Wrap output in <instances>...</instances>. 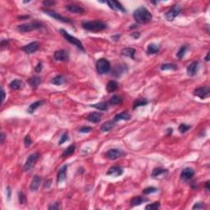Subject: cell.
I'll return each instance as SVG.
<instances>
[{
    "instance_id": "obj_53",
    "label": "cell",
    "mask_w": 210,
    "mask_h": 210,
    "mask_svg": "<svg viewBox=\"0 0 210 210\" xmlns=\"http://www.w3.org/2000/svg\"><path fill=\"white\" fill-rule=\"evenodd\" d=\"M209 183H210V181H208L207 182H206V184H205V187H206L207 190H209Z\"/></svg>"
},
{
    "instance_id": "obj_13",
    "label": "cell",
    "mask_w": 210,
    "mask_h": 210,
    "mask_svg": "<svg viewBox=\"0 0 210 210\" xmlns=\"http://www.w3.org/2000/svg\"><path fill=\"white\" fill-rule=\"evenodd\" d=\"M194 170L191 168H186L181 171V178L184 181H189L194 176Z\"/></svg>"
},
{
    "instance_id": "obj_24",
    "label": "cell",
    "mask_w": 210,
    "mask_h": 210,
    "mask_svg": "<svg viewBox=\"0 0 210 210\" xmlns=\"http://www.w3.org/2000/svg\"><path fill=\"white\" fill-rule=\"evenodd\" d=\"M115 125L116 121H114V120H113V121H108L103 124L102 126H101L100 130H101L102 132H108V131H109L110 130H112V129L115 126Z\"/></svg>"
},
{
    "instance_id": "obj_51",
    "label": "cell",
    "mask_w": 210,
    "mask_h": 210,
    "mask_svg": "<svg viewBox=\"0 0 210 210\" xmlns=\"http://www.w3.org/2000/svg\"><path fill=\"white\" fill-rule=\"evenodd\" d=\"M4 139H5V135H4V133H1V144H3V141H4Z\"/></svg>"
},
{
    "instance_id": "obj_15",
    "label": "cell",
    "mask_w": 210,
    "mask_h": 210,
    "mask_svg": "<svg viewBox=\"0 0 210 210\" xmlns=\"http://www.w3.org/2000/svg\"><path fill=\"white\" fill-rule=\"evenodd\" d=\"M187 74L189 75L190 76H195L199 71V62H193L192 63H190L186 68Z\"/></svg>"
},
{
    "instance_id": "obj_44",
    "label": "cell",
    "mask_w": 210,
    "mask_h": 210,
    "mask_svg": "<svg viewBox=\"0 0 210 210\" xmlns=\"http://www.w3.org/2000/svg\"><path fill=\"white\" fill-rule=\"evenodd\" d=\"M205 208V203L203 202H198L196 204H194V205L193 206V209H203Z\"/></svg>"
},
{
    "instance_id": "obj_11",
    "label": "cell",
    "mask_w": 210,
    "mask_h": 210,
    "mask_svg": "<svg viewBox=\"0 0 210 210\" xmlns=\"http://www.w3.org/2000/svg\"><path fill=\"white\" fill-rule=\"evenodd\" d=\"M53 58L56 61H61V62H67L69 60V53L67 51L63 49L58 50L54 52Z\"/></svg>"
},
{
    "instance_id": "obj_19",
    "label": "cell",
    "mask_w": 210,
    "mask_h": 210,
    "mask_svg": "<svg viewBox=\"0 0 210 210\" xmlns=\"http://www.w3.org/2000/svg\"><path fill=\"white\" fill-rule=\"evenodd\" d=\"M41 183V177L39 176H34L32 179L31 185H30V189L31 191H36L37 190L39 189V186Z\"/></svg>"
},
{
    "instance_id": "obj_42",
    "label": "cell",
    "mask_w": 210,
    "mask_h": 210,
    "mask_svg": "<svg viewBox=\"0 0 210 210\" xmlns=\"http://www.w3.org/2000/svg\"><path fill=\"white\" fill-rule=\"evenodd\" d=\"M18 200H19V203L21 205H24L26 203V195L22 193V192H19L18 193Z\"/></svg>"
},
{
    "instance_id": "obj_10",
    "label": "cell",
    "mask_w": 210,
    "mask_h": 210,
    "mask_svg": "<svg viewBox=\"0 0 210 210\" xmlns=\"http://www.w3.org/2000/svg\"><path fill=\"white\" fill-rule=\"evenodd\" d=\"M181 12V8L178 5L173 6L166 13V19L169 21H172Z\"/></svg>"
},
{
    "instance_id": "obj_41",
    "label": "cell",
    "mask_w": 210,
    "mask_h": 210,
    "mask_svg": "<svg viewBox=\"0 0 210 210\" xmlns=\"http://www.w3.org/2000/svg\"><path fill=\"white\" fill-rule=\"evenodd\" d=\"M68 139H69L68 133H67V132H65V133H63V134L62 135V136H61V138H60V140H59V142H58V144L61 145V144H63V143H65L66 141H67Z\"/></svg>"
},
{
    "instance_id": "obj_38",
    "label": "cell",
    "mask_w": 210,
    "mask_h": 210,
    "mask_svg": "<svg viewBox=\"0 0 210 210\" xmlns=\"http://www.w3.org/2000/svg\"><path fill=\"white\" fill-rule=\"evenodd\" d=\"M160 208V203L159 202H154L150 205H148L147 206H145V209L147 210H155L158 209Z\"/></svg>"
},
{
    "instance_id": "obj_5",
    "label": "cell",
    "mask_w": 210,
    "mask_h": 210,
    "mask_svg": "<svg viewBox=\"0 0 210 210\" xmlns=\"http://www.w3.org/2000/svg\"><path fill=\"white\" fill-rule=\"evenodd\" d=\"M110 68V63L105 58H100L96 62V70L100 74H107Z\"/></svg>"
},
{
    "instance_id": "obj_36",
    "label": "cell",
    "mask_w": 210,
    "mask_h": 210,
    "mask_svg": "<svg viewBox=\"0 0 210 210\" xmlns=\"http://www.w3.org/2000/svg\"><path fill=\"white\" fill-rule=\"evenodd\" d=\"M187 48L188 47H187L186 45H182V46L180 48V49H179V51L177 52V53H176V57H177L179 59H181V58L185 56Z\"/></svg>"
},
{
    "instance_id": "obj_37",
    "label": "cell",
    "mask_w": 210,
    "mask_h": 210,
    "mask_svg": "<svg viewBox=\"0 0 210 210\" xmlns=\"http://www.w3.org/2000/svg\"><path fill=\"white\" fill-rule=\"evenodd\" d=\"M161 70L166 71V70H176V66L172 63H165L161 66Z\"/></svg>"
},
{
    "instance_id": "obj_12",
    "label": "cell",
    "mask_w": 210,
    "mask_h": 210,
    "mask_svg": "<svg viewBox=\"0 0 210 210\" xmlns=\"http://www.w3.org/2000/svg\"><path fill=\"white\" fill-rule=\"evenodd\" d=\"M39 47V43L37 41H34L28 44V45H25L21 48V50H23L24 52L27 53V54H31V53H34V52H36L38 49Z\"/></svg>"
},
{
    "instance_id": "obj_23",
    "label": "cell",
    "mask_w": 210,
    "mask_h": 210,
    "mask_svg": "<svg viewBox=\"0 0 210 210\" xmlns=\"http://www.w3.org/2000/svg\"><path fill=\"white\" fill-rule=\"evenodd\" d=\"M148 199L146 198H143L141 196H135L132 200H131V207H135V206H138L140 205L143 203L148 202Z\"/></svg>"
},
{
    "instance_id": "obj_20",
    "label": "cell",
    "mask_w": 210,
    "mask_h": 210,
    "mask_svg": "<svg viewBox=\"0 0 210 210\" xmlns=\"http://www.w3.org/2000/svg\"><path fill=\"white\" fill-rule=\"evenodd\" d=\"M66 9L69 11L70 13H76V14H82L84 13L85 10L83 8L79 5H76V4H70V5L66 6Z\"/></svg>"
},
{
    "instance_id": "obj_34",
    "label": "cell",
    "mask_w": 210,
    "mask_h": 210,
    "mask_svg": "<svg viewBox=\"0 0 210 210\" xmlns=\"http://www.w3.org/2000/svg\"><path fill=\"white\" fill-rule=\"evenodd\" d=\"M122 102H123L122 98L121 96H119V95H113L108 101V103L111 105H120L122 103Z\"/></svg>"
},
{
    "instance_id": "obj_39",
    "label": "cell",
    "mask_w": 210,
    "mask_h": 210,
    "mask_svg": "<svg viewBox=\"0 0 210 210\" xmlns=\"http://www.w3.org/2000/svg\"><path fill=\"white\" fill-rule=\"evenodd\" d=\"M190 128H191V126H189V125H186V124L181 123V125L179 126L178 130H179V131L181 132V134H184V133H186V131H189V130Z\"/></svg>"
},
{
    "instance_id": "obj_27",
    "label": "cell",
    "mask_w": 210,
    "mask_h": 210,
    "mask_svg": "<svg viewBox=\"0 0 210 210\" xmlns=\"http://www.w3.org/2000/svg\"><path fill=\"white\" fill-rule=\"evenodd\" d=\"M106 89L108 93H113L118 89V83L115 81H109L106 85Z\"/></svg>"
},
{
    "instance_id": "obj_8",
    "label": "cell",
    "mask_w": 210,
    "mask_h": 210,
    "mask_svg": "<svg viewBox=\"0 0 210 210\" xmlns=\"http://www.w3.org/2000/svg\"><path fill=\"white\" fill-rule=\"evenodd\" d=\"M124 155H125V153L122 150H118V149H111L106 152L105 157H106V158L110 159V160H115V159L120 158Z\"/></svg>"
},
{
    "instance_id": "obj_29",
    "label": "cell",
    "mask_w": 210,
    "mask_h": 210,
    "mask_svg": "<svg viewBox=\"0 0 210 210\" xmlns=\"http://www.w3.org/2000/svg\"><path fill=\"white\" fill-rule=\"evenodd\" d=\"M90 107L96 108V109L100 111H107L108 108V103L106 102H100L98 103H95V104H91Z\"/></svg>"
},
{
    "instance_id": "obj_31",
    "label": "cell",
    "mask_w": 210,
    "mask_h": 210,
    "mask_svg": "<svg viewBox=\"0 0 210 210\" xmlns=\"http://www.w3.org/2000/svg\"><path fill=\"white\" fill-rule=\"evenodd\" d=\"M75 150H76V146H75L74 144H71V145L68 146V147L67 148V149L63 151V154H62V157L67 158L69 157V156H71V155H72L74 154Z\"/></svg>"
},
{
    "instance_id": "obj_25",
    "label": "cell",
    "mask_w": 210,
    "mask_h": 210,
    "mask_svg": "<svg viewBox=\"0 0 210 210\" xmlns=\"http://www.w3.org/2000/svg\"><path fill=\"white\" fill-rule=\"evenodd\" d=\"M121 55L126 56L131 59H135V53H136V49L133 48H125L121 50Z\"/></svg>"
},
{
    "instance_id": "obj_26",
    "label": "cell",
    "mask_w": 210,
    "mask_h": 210,
    "mask_svg": "<svg viewBox=\"0 0 210 210\" xmlns=\"http://www.w3.org/2000/svg\"><path fill=\"white\" fill-rule=\"evenodd\" d=\"M41 81H42V80H41L40 77H39V76H33V77H31L29 79L28 83H29V85H31V88L35 89V88H37L40 85Z\"/></svg>"
},
{
    "instance_id": "obj_6",
    "label": "cell",
    "mask_w": 210,
    "mask_h": 210,
    "mask_svg": "<svg viewBox=\"0 0 210 210\" xmlns=\"http://www.w3.org/2000/svg\"><path fill=\"white\" fill-rule=\"evenodd\" d=\"M39 157H40V155H39V153H34V154L30 155L23 167L24 171L28 172V171L31 170L35 165V163H37V161L39 160Z\"/></svg>"
},
{
    "instance_id": "obj_7",
    "label": "cell",
    "mask_w": 210,
    "mask_h": 210,
    "mask_svg": "<svg viewBox=\"0 0 210 210\" xmlns=\"http://www.w3.org/2000/svg\"><path fill=\"white\" fill-rule=\"evenodd\" d=\"M43 12H44L45 14H47L48 16H51L52 18L56 19V20H58V21H59L64 22V23H71V22H72L71 19L67 18V17H65V16H61L59 13H56L55 11L51 10V9H43Z\"/></svg>"
},
{
    "instance_id": "obj_18",
    "label": "cell",
    "mask_w": 210,
    "mask_h": 210,
    "mask_svg": "<svg viewBox=\"0 0 210 210\" xmlns=\"http://www.w3.org/2000/svg\"><path fill=\"white\" fill-rule=\"evenodd\" d=\"M101 118H102V113H99V112H94V113H89L86 117V119L90 122L98 123L101 121Z\"/></svg>"
},
{
    "instance_id": "obj_40",
    "label": "cell",
    "mask_w": 210,
    "mask_h": 210,
    "mask_svg": "<svg viewBox=\"0 0 210 210\" xmlns=\"http://www.w3.org/2000/svg\"><path fill=\"white\" fill-rule=\"evenodd\" d=\"M158 189L155 188V187H148V188H145V189L143 190V194H153V193H155L157 192Z\"/></svg>"
},
{
    "instance_id": "obj_43",
    "label": "cell",
    "mask_w": 210,
    "mask_h": 210,
    "mask_svg": "<svg viewBox=\"0 0 210 210\" xmlns=\"http://www.w3.org/2000/svg\"><path fill=\"white\" fill-rule=\"evenodd\" d=\"M24 143H25V146H26V148L30 147V145L32 144V140H31V139L30 135H26V136H25Z\"/></svg>"
},
{
    "instance_id": "obj_16",
    "label": "cell",
    "mask_w": 210,
    "mask_h": 210,
    "mask_svg": "<svg viewBox=\"0 0 210 210\" xmlns=\"http://www.w3.org/2000/svg\"><path fill=\"white\" fill-rule=\"evenodd\" d=\"M67 165L63 166L62 168L59 169L58 172V176H57V182L58 184L62 183L67 178Z\"/></svg>"
},
{
    "instance_id": "obj_33",
    "label": "cell",
    "mask_w": 210,
    "mask_h": 210,
    "mask_svg": "<svg viewBox=\"0 0 210 210\" xmlns=\"http://www.w3.org/2000/svg\"><path fill=\"white\" fill-rule=\"evenodd\" d=\"M148 103H149V101H148L146 99H137V100H135L134 103H133V108L136 109V108H137L138 107L145 106V105L148 104Z\"/></svg>"
},
{
    "instance_id": "obj_48",
    "label": "cell",
    "mask_w": 210,
    "mask_h": 210,
    "mask_svg": "<svg viewBox=\"0 0 210 210\" xmlns=\"http://www.w3.org/2000/svg\"><path fill=\"white\" fill-rule=\"evenodd\" d=\"M43 4L45 6H46V7H49V6L50 5L55 4V2H52V1H44V2H43Z\"/></svg>"
},
{
    "instance_id": "obj_50",
    "label": "cell",
    "mask_w": 210,
    "mask_h": 210,
    "mask_svg": "<svg viewBox=\"0 0 210 210\" xmlns=\"http://www.w3.org/2000/svg\"><path fill=\"white\" fill-rule=\"evenodd\" d=\"M1 92H2V103H3V101L5 100V91L3 90V89H2Z\"/></svg>"
},
{
    "instance_id": "obj_46",
    "label": "cell",
    "mask_w": 210,
    "mask_h": 210,
    "mask_svg": "<svg viewBox=\"0 0 210 210\" xmlns=\"http://www.w3.org/2000/svg\"><path fill=\"white\" fill-rule=\"evenodd\" d=\"M59 208H60V203L57 202L55 204H52V205H50L49 207V209H59Z\"/></svg>"
},
{
    "instance_id": "obj_3",
    "label": "cell",
    "mask_w": 210,
    "mask_h": 210,
    "mask_svg": "<svg viewBox=\"0 0 210 210\" xmlns=\"http://www.w3.org/2000/svg\"><path fill=\"white\" fill-rule=\"evenodd\" d=\"M43 27H44V25L41 22L32 21V22L22 24V25L18 26H17V31L21 32V33H26V32H30L32 31H35V30L41 29Z\"/></svg>"
},
{
    "instance_id": "obj_1",
    "label": "cell",
    "mask_w": 210,
    "mask_h": 210,
    "mask_svg": "<svg viewBox=\"0 0 210 210\" xmlns=\"http://www.w3.org/2000/svg\"><path fill=\"white\" fill-rule=\"evenodd\" d=\"M133 16L136 21L139 24H147L152 21V14L147 8L143 6L135 11Z\"/></svg>"
},
{
    "instance_id": "obj_2",
    "label": "cell",
    "mask_w": 210,
    "mask_h": 210,
    "mask_svg": "<svg viewBox=\"0 0 210 210\" xmlns=\"http://www.w3.org/2000/svg\"><path fill=\"white\" fill-rule=\"evenodd\" d=\"M81 26L85 30L92 32H100L108 28L107 24L102 21H84L82 22Z\"/></svg>"
},
{
    "instance_id": "obj_21",
    "label": "cell",
    "mask_w": 210,
    "mask_h": 210,
    "mask_svg": "<svg viewBox=\"0 0 210 210\" xmlns=\"http://www.w3.org/2000/svg\"><path fill=\"white\" fill-rule=\"evenodd\" d=\"M130 119H131V115H130V113L127 111H124L122 113L117 114L114 117V121L116 122L119 121H127V120H130Z\"/></svg>"
},
{
    "instance_id": "obj_54",
    "label": "cell",
    "mask_w": 210,
    "mask_h": 210,
    "mask_svg": "<svg viewBox=\"0 0 210 210\" xmlns=\"http://www.w3.org/2000/svg\"><path fill=\"white\" fill-rule=\"evenodd\" d=\"M172 131H173V130H172V128H168V130H167V131H168V136H170V135L172 134Z\"/></svg>"
},
{
    "instance_id": "obj_4",
    "label": "cell",
    "mask_w": 210,
    "mask_h": 210,
    "mask_svg": "<svg viewBox=\"0 0 210 210\" xmlns=\"http://www.w3.org/2000/svg\"><path fill=\"white\" fill-rule=\"evenodd\" d=\"M59 32H60L61 34L64 37V39H65L67 41H68L69 43H71V44L74 45L75 46H76V47L78 48L79 49L81 50V51L84 52L85 49H84V47H83V45H82V43L81 42V40H80V39H78L77 38H76V37L71 35V34H69L68 32L66 31L65 30L61 29L60 31H59Z\"/></svg>"
},
{
    "instance_id": "obj_28",
    "label": "cell",
    "mask_w": 210,
    "mask_h": 210,
    "mask_svg": "<svg viewBox=\"0 0 210 210\" xmlns=\"http://www.w3.org/2000/svg\"><path fill=\"white\" fill-rule=\"evenodd\" d=\"M160 47L159 45H155V44H150L148 45L147 48V53L148 54H156L159 52Z\"/></svg>"
},
{
    "instance_id": "obj_22",
    "label": "cell",
    "mask_w": 210,
    "mask_h": 210,
    "mask_svg": "<svg viewBox=\"0 0 210 210\" xmlns=\"http://www.w3.org/2000/svg\"><path fill=\"white\" fill-rule=\"evenodd\" d=\"M25 86L24 82L21 80H14L9 84V87L10 89H13V90H17V89H23Z\"/></svg>"
},
{
    "instance_id": "obj_9",
    "label": "cell",
    "mask_w": 210,
    "mask_h": 210,
    "mask_svg": "<svg viewBox=\"0 0 210 210\" xmlns=\"http://www.w3.org/2000/svg\"><path fill=\"white\" fill-rule=\"evenodd\" d=\"M194 95L197 97L200 98L201 100L207 99L210 95V87L208 85L199 87L194 90Z\"/></svg>"
},
{
    "instance_id": "obj_17",
    "label": "cell",
    "mask_w": 210,
    "mask_h": 210,
    "mask_svg": "<svg viewBox=\"0 0 210 210\" xmlns=\"http://www.w3.org/2000/svg\"><path fill=\"white\" fill-rule=\"evenodd\" d=\"M122 173H123V169L118 166H113V167L109 168L107 172V175L113 176H119L122 175Z\"/></svg>"
},
{
    "instance_id": "obj_45",
    "label": "cell",
    "mask_w": 210,
    "mask_h": 210,
    "mask_svg": "<svg viewBox=\"0 0 210 210\" xmlns=\"http://www.w3.org/2000/svg\"><path fill=\"white\" fill-rule=\"evenodd\" d=\"M91 131L92 128L91 127H89V126H82L81 128H80V130H79V131H80L81 133H89V132H90Z\"/></svg>"
},
{
    "instance_id": "obj_14",
    "label": "cell",
    "mask_w": 210,
    "mask_h": 210,
    "mask_svg": "<svg viewBox=\"0 0 210 210\" xmlns=\"http://www.w3.org/2000/svg\"><path fill=\"white\" fill-rule=\"evenodd\" d=\"M106 3L113 10L120 11V12H122V13H126V12L123 6L121 5V3L118 2V1H106Z\"/></svg>"
},
{
    "instance_id": "obj_52",
    "label": "cell",
    "mask_w": 210,
    "mask_h": 210,
    "mask_svg": "<svg viewBox=\"0 0 210 210\" xmlns=\"http://www.w3.org/2000/svg\"><path fill=\"white\" fill-rule=\"evenodd\" d=\"M7 192H8V200H10V197H11V190H10V187H8L7 188Z\"/></svg>"
},
{
    "instance_id": "obj_55",
    "label": "cell",
    "mask_w": 210,
    "mask_h": 210,
    "mask_svg": "<svg viewBox=\"0 0 210 210\" xmlns=\"http://www.w3.org/2000/svg\"><path fill=\"white\" fill-rule=\"evenodd\" d=\"M205 60L207 61V62L209 61V52H208L207 53V56H206V58H205Z\"/></svg>"
},
{
    "instance_id": "obj_47",
    "label": "cell",
    "mask_w": 210,
    "mask_h": 210,
    "mask_svg": "<svg viewBox=\"0 0 210 210\" xmlns=\"http://www.w3.org/2000/svg\"><path fill=\"white\" fill-rule=\"evenodd\" d=\"M34 70H35V71H36V72H40V71H41V70H42V64H41L40 63H38L36 67H35Z\"/></svg>"
},
{
    "instance_id": "obj_32",
    "label": "cell",
    "mask_w": 210,
    "mask_h": 210,
    "mask_svg": "<svg viewBox=\"0 0 210 210\" xmlns=\"http://www.w3.org/2000/svg\"><path fill=\"white\" fill-rule=\"evenodd\" d=\"M66 81V79L64 76H61V75H59V76H55V77H53V78L51 80V83L53 85H63L64 82Z\"/></svg>"
},
{
    "instance_id": "obj_49",
    "label": "cell",
    "mask_w": 210,
    "mask_h": 210,
    "mask_svg": "<svg viewBox=\"0 0 210 210\" xmlns=\"http://www.w3.org/2000/svg\"><path fill=\"white\" fill-rule=\"evenodd\" d=\"M131 36L134 37L135 39H138V38L140 36V34H139V32H135V33H132V34H131Z\"/></svg>"
},
{
    "instance_id": "obj_30",
    "label": "cell",
    "mask_w": 210,
    "mask_h": 210,
    "mask_svg": "<svg viewBox=\"0 0 210 210\" xmlns=\"http://www.w3.org/2000/svg\"><path fill=\"white\" fill-rule=\"evenodd\" d=\"M43 103H44V100H39V101H36V102L33 103H31V104L30 105V107L28 108L27 112L31 114V113H34V111L36 110L39 107H40Z\"/></svg>"
},
{
    "instance_id": "obj_35",
    "label": "cell",
    "mask_w": 210,
    "mask_h": 210,
    "mask_svg": "<svg viewBox=\"0 0 210 210\" xmlns=\"http://www.w3.org/2000/svg\"><path fill=\"white\" fill-rule=\"evenodd\" d=\"M167 172H168V170H167V169H165V168H154V170H153L152 176L153 177H158V176H159L160 175H162V174L166 173Z\"/></svg>"
}]
</instances>
